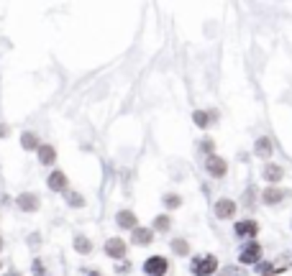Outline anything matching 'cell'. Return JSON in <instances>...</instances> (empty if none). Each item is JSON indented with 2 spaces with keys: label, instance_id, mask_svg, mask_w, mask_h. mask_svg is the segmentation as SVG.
<instances>
[{
  "label": "cell",
  "instance_id": "obj_1",
  "mask_svg": "<svg viewBox=\"0 0 292 276\" xmlns=\"http://www.w3.org/2000/svg\"><path fill=\"white\" fill-rule=\"evenodd\" d=\"M215 268H218V258L210 256V253L195 256V261H192V266H190V271H192L195 276H210V273H215Z\"/></svg>",
  "mask_w": 292,
  "mask_h": 276
},
{
  "label": "cell",
  "instance_id": "obj_2",
  "mask_svg": "<svg viewBox=\"0 0 292 276\" xmlns=\"http://www.w3.org/2000/svg\"><path fill=\"white\" fill-rule=\"evenodd\" d=\"M16 205H18L21 212H36V210L41 207V199H39L36 192H21V194L16 197Z\"/></svg>",
  "mask_w": 292,
  "mask_h": 276
},
{
  "label": "cell",
  "instance_id": "obj_3",
  "mask_svg": "<svg viewBox=\"0 0 292 276\" xmlns=\"http://www.w3.org/2000/svg\"><path fill=\"white\" fill-rule=\"evenodd\" d=\"M167 268H169V263H167L164 256H152V258H146V263H143V271L149 276H162Z\"/></svg>",
  "mask_w": 292,
  "mask_h": 276
},
{
  "label": "cell",
  "instance_id": "obj_4",
  "mask_svg": "<svg viewBox=\"0 0 292 276\" xmlns=\"http://www.w3.org/2000/svg\"><path fill=\"white\" fill-rule=\"evenodd\" d=\"M46 187L52 192H67V174L64 171H52L46 179Z\"/></svg>",
  "mask_w": 292,
  "mask_h": 276
},
{
  "label": "cell",
  "instance_id": "obj_5",
  "mask_svg": "<svg viewBox=\"0 0 292 276\" xmlns=\"http://www.w3.org/2000/svg\"><path fill=\"white\" fill-rule=\"evenodd\" d=\"M233 215H236V202H233V199H221V202H215V217L228 220V217H233Z\"/></svg>",
  "mask_w": 292,
  "mask_h": 276
},
{
  "label": "cell",
  "instance_id": "obj_6",
  "mask_svg": "<svg viewBox=\"0 0 292 276\" xmlns=\"http://www.w3.org/2000/svg\"><path fill=\"white\" fill-rule=\"evenodd\" d=\"M205 166H208V171L213 174V177H226V161L221 159V156H208V161H205Z\"/></svg>",
  "mask_w": 292,
  "mask_h": 276
},
{
  "label": "cell",
  "instance_id": "obj_7",
  "mask_svg": "<svg viewBox=\"0 0 292 276\" xmlns=\"http://www.w3.org/2000/svg\"><path fill=\"white\" fill-rule=\"evenodd\" d=\"M105 253L113 256V258H123V256H126V243H123L120 238H110V240L105 243Z\"/></svg>",
  "mask_w": 292,
  "mask_h": 276
},
{
  "label": "cell",
  "instance_id": "obj_8",
  "mask_svg": "<svg viewBox=\"0 0 292 276\" xmlns=\"http://www.w3.org/2000/svg\"><path fill=\"white\" fill-rule=\"evenodd\" d=\"M259 256H261V248H259L256 243H249V245L241 250V256H238V258H241V263H249V266H251V263H256V261H259Z\"/></svg>",
  "mask_w": 292,
  "mask_h": 276
},
{
  "label": "cell",
  "instance_id": "obj_9",
  "mask_svg": "<svg viewBox=\"0 0 292 276\" xmlns=\"http://www.w3.org/2000/svg\"><path fill=\"white\" fill-rule=\"evenodd\" d=\"M36 151H39V161H41L44 166H52V164L57 161V151H54V146H49V143H41Z\"/></svg>",
  "mask_w": 292,
  "mask_h": 276
},
{
  "label": "cell",
  "instance_id": "obj_10",
  "mask_svg": "<svg viewBox=\"0 0 292 276\" xmlns=\"http://www.w3.org/2000/svg\"><path fill=\"white\" fill-rule=\"evenodd\" d=\"M41 143H39V136L34 133V131H23L21 133V148L23 151H36Z\"/></svg>",
  "mask_w": 292,
  "mask_h": 276
},
{
  "label": "cell",
  "instance_id": "obj_11",
  "mask_svg": "<svg viewBox=\"0 0 292 276\" xmlns=\"http://www.w3.org/2000/svg\"><path fill=\"white\" fill-rule=\"evenodd\" d=\"M133 243L136 245H149L152 238H154V230H146V228H133Z\"/></svg>",
  "mask_w": 292,
  "mask_h": 276
},
{
  "label": "cell",
  "instance_id": "obj_12",
  "mask_svg": "<svg viewBox=\"0 0 292 276\" xmlns=\"http://www.w3.org/2000/svg\"><path fill=\"white\" fill-rule=\"evenodd\" d=\"M256 230H259V225L254 220L236 222V235H241V238H251V235H256Z\"/></svg>",
  "mask_w": 292,
  "mask_h": 276
},
{
  "label": "cell",
  "instance_id": "obj_13",
  "mask_svg": "<svg viewBox=\"0 0 292 276\" xmlns=\"http://www.w3.org/2000/svg\"><path fill=\"white\" fill-rule=\"evenodd\" d=\"M115 222H118L120 228H131V230H133V228H136V215H133L131 210H120V212L115 215Z\"/></svg>",
  "mask_w": 292,
  "mask_h": 276
},
{
  "label": "cell",
  "instance_id": "obj_14",
  "mask_svg": "<svg viewBox=\"0 0 292 276\" xmlns=\"http://www.w3.org/2000/svg\"><path fill=\"white\" fill-rule=\"evenodd\" d=\"M210 118L215 120V118H218V113H213V110H210V113H203V110H195V115H192V120H195V126H198V128H208V123H210Z\"/></svg>",
  "mask_w": 292,
  "mask_h": 276
},
{
  "label": "cell",
  "instance_id": "obj_15",
  "mask_svg": "<svg viewBox=\"0 0 292 276\" xmlns=\"http://www.w3.org/2000/svg\"><path fill=\"white\" fill-rule=\"evenodd\" d=\"M282 177H284L282 166H274V164H269V166L264 169V179H266V182H272V184H277Z\"/></svg>",
  "mask_w": 292,
  "mask_h": 276
},
{
  "label": "cell",
  "instance_id": "obj_16",
  "mask_svg": "<svg viewBox=\"0 0 292 276\" xmlns=\"http://www.w3.org/2000/svg\"><path fill=\"white\" fill-rule=\"evenodd\" d=\"M256 156H261V159H269L272 156V141L269 138H259L256 141Z\"/></svg>",
  "mask_w": 292,
  "mask_h": 276
},
{
  "label": "cell",
  "instance_id": "obj_17",
  "mask_svg": "<svg viewBox=\"0 0 292 276\" xmlns=\"http://www.w3.org/2000/svg\"><path fill=\"white\" fill-rule=\"evenodd\" d=\"M279 199H284V192H282V189H277V187H269V189L264 192V202H266V205H277Z\"/></svg>",
  "mask_w": 292,
  "mask_h": 276
},
{
  "label": "cell",
  "instance_id": "obj_18",
  "mask_svg": "<svg viewBox=\"0 0 292 276\" xmlns=\"http://www.w3.org/2000/svg\"><path fill=\"white\" fill-rule=\"evenodd\" d=\"M75 250H77V253H90V250H92V243H90L85 235H77V238H75Z\"/></svg>",
  "mask_w": 292,
  "mask_h": 276
},
{
  "label": "cell",
  "instance_id": "obj_19",
  "mask_svg": "<svg viewBox=\"0 0 292 276\" xmlns=\"http://www.w3.org/2000/svg\"><path fill=\"white\" fill-rule=\"evenodd\" d=\"M154 230H159V233L169 230V217H167V215H159V217L154 220Z\"/></svg>",
  "mask_w": 292,
  "mask_h": 276
},
{
  "label": "cell",
  "instance_id": "obj_20",
  "mask_svg": "<svg viewBox=\"0 0 292 276\" xmlns=\"http://www.w3.org/2000/svg\"><path fill=\"white\" fill-rule=\"evenodd\" d=\"M67 202H69L72 207H82V205H85V199H82L77 192H67Z\"/></svg>",
  "mask_w": 292,
  "mask_h": 276
},
{
  "label": "cell",
  "instance_id": "obj_21",
  "mask_svg": "<svg viewBox=\"0 0 292 276\" xmlns=\"http://www.w3.org/2000/svg\"><path fill=\"white\" fill-rule=\"evenodd\" d=\"M172 248H175V253H180V256H185V253L190 250L185 240H175V243H172Z\"/></svg>",
  "mask_w": 292,
  "mask_h": 276
},
{
  "label": "cell",
  "instance_id": "obj_22",
  "mask_svg": "<svg viewBox=\"0 0 292 276\" xmlns=\"http://www.w3.org/2000/svg\"><path fill=\"white\" fill-rule=\"evenodd\" d=\"M180 202H182V199H180L177 194H167V197H164V205H167V207H180Z\"/></svg>",
  "mask_w": 292,
  "mask_h": 276
},
{
  "label": "cell",
  "instance_id": "obj_23",
  "mask_svg": "<svg viewBox=\"0 0 292 276\" xmlns=\"http://www.w3.org/2000/svg\"><path fill=\"white\" fill-rule=\"evenodd\" d=\"M34 273L36 276H44V263L41 261H34Z\"/></svg>",
  "mask_w": 292,
  "mask_h": 276
},
{
  "label": "cell",
  "instance_id": "obj_24",
  "mask_svg": "<svg viewBox=\"0 0 292 276\" xmlns=\"http://www.w3.org/2000/svg\"><path fill=\"white\" fill-rule=\"evenodd\" d=\"M39 240H41V238H39V233L29 235V245H31V248H36V245H39Z\"/></svg>",
  "mask_w": 292,
  "mask_h": 276
},
{
  "label": "cell",
  "instance_id": "obj_25",
  "mask_svg": "<svg viewBox=\"0 0 292 276\" xmlns=\"http://www.w3.org/2000/svg\"><path fill=\"white\" fill-rule=\"evenodd\" d=\"M8 133H11V128H8L6 123H0V138H6Z\"/></svg>",
  "mask_w": 292,
  "mask_h": 276
},
{
  "label": "cell",
  "instance_id": "obj_26",
  "mask_svg": "<svg viewBox=\"0 0 292 276\" xmlns=\"http://www.w3.org/2000/svg\"><path fill=\"white\" fill-rule=\"evenodd\" d=\"M203 148H205V151H210V148H213V141H210V138H205V143H203Z\"/></svg>",
  "mask_w": 292,
  "mask_h": 276
},
{
  "label": "cell",
  "instance_id": "obj_27",
  "mask_svg": "<svg viewBox=\"0 0 292 276\" xmlns=\"http://www.w3.org/2000/svg\"><path fill=\"white\" fill-rule=\"evenodd\" d=\"M6 276H21V273H16V271H11V273H6Z\"/></svg>",
  "mask_w": 292,
  "mask_h": 276
},
{
  "label": "cell",
  "instance_id": "obj_28",
  "mask_svg": "<svg viewBox=\"0 0 292 276\" xmlns=\"http://www.w3.org/2000/svg\"><path fill=\"white\" fill-rule=\"evenodd\" d=\"M0 250H3V238H0Z\"/></svg>",
  "mask_w": 292,
  "mask_h": 276
},
{
  "label": "cell",
  "instance_id": "obj_29",
  "mask_svg": "<svg viewBox=\"0 0 292 276\" xmlns=\"http://www.w3.org/2000/svg\"><path fill=\"white\" fill-rule=\"evenodd\" d=\"M90 276H100V273H90Z\"/></svg>",
  "mask_w": 292,
  "mask_h": 276
},
{
  "label": "cell",
  "instance_id": "obj_30",
  "mask_svg": "<svg viewBox=\"0 0 292 276\" xmlns=\"http://www.w3.org/2000/svg\"><path fill=\"white\" fill-rule=\"evenodd\" d=\"M0 268H3V263H0Z\"/></svg>",
  "mask_w": 292,
  "mask_h": 276
}]
</instances>
